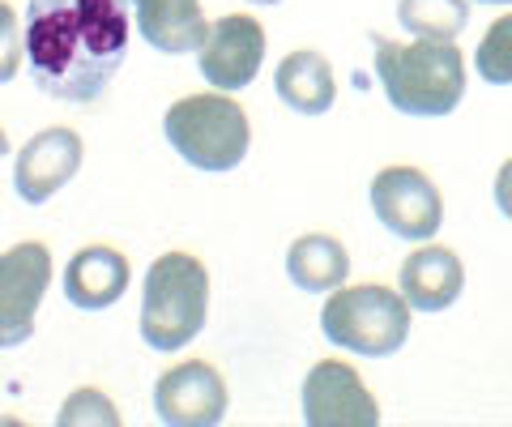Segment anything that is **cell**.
<instances>
[{"mask_svg": "<svg viewBox=\"0 0 512 427\" xmlns=\"http://www.w3.org/2000/svg\"><path fill=\"white\" fill-rule=\"evenodd\" d=\"M124 0H30L22 43L30 82L64 103H94L128 56Z\"/></svg>", "mask_w": 512, "mask_h": 427, "instance_id": "6da1fadb", "label": "cell"}, {"mask_svg": "<svg viewBox=\"0 0 512 427\" xmlns=\"http://www.w3.org/2000/svg\"><path fill=\"white\" fill-rule=\"evenodd\" d=\"M376 47V77L402 116L436 120L448 116L466 94V56L453 39H414L393 43L372 35Z\"/></svg>", "mask_w": 512, "mask_h": 427, "instance_id": "7a4b0ae2", "label": "cell"}, {"mask_svg": "<svg viewBox=\"0 0 512 427\" xmlns=\"http://www.w3.org/2000/svg\"><path fill=\"white\" fill-rule=\"evenodd\" d=\"M210 312V274L188 252H167L146 274L141 291V338L154 351H180L205 329Z\"/></svg>", "mask_w": 512, "mask_h": 427, "instance_id": "3957f363", "label": "cell"}, {"mask_svg": "<svg viewBox=\"0 0 512 427\" xmlns=\"http://www.w3.org/2000/svg\"><path fill=\"white\" fill-rule=\"evenodd\" d=\"M163 133L171 150L197 171H231L248 154V116L227 90L218 94H188L171 103L163 116Z\"/></svg>", "mask_w": 512, "mask_h": 427, "instance_id": "277c9868", "label": "cell"}, {"mask_svg": "<svg viewBox=\"0 0 512 427\" xmlns=\"http://www.w3.org/2000/svg\"><path fill=\"white\" fill-rule=\"evenodd\" d=\"M320 329L342 351H355L363 359H384L402 351L410 338V304L402 299V291H389L380 282H367V287H346L342 282L325 299Z\"/></svg>", "mask_w": 512, "mask_h": 427, "instance_id": "5b68a950", "label": "cell"}, {"mask_svg": "<svg viewBox=\"0 0 512 427\" xmlns=\"http://www.w3.org/2000/svg\"><path fill=\"white\" fill-rule=\"evenodd\" d=\"M52 287V252L26 240L0 252V351L35 334V312Z\"/></svg>", "mask_w": 512, "mask_h": 427, "instance_id": "8992f818", "label": "cell"}, {"mask_svg": "<svg viewBox=\"0 0 512 427\" xmlns=\"http://www.w3.org/2000/svg\"><path fill=\"white\" fill-rule=\"evenodd\" d=\"M372 210L393 235L414 240V244L431 240L444 223L440 188L419 167H384L372 180Z\"/></svg>", "mask_w": 512, "mask_h": 427, "instance_id": "52a82bcc", "label": "cell"}, {"mask_svg": "<svg viewBox=\"0 0 512 427\" xmlns=\"http://www.w3.org/2000/svg\"><path fill=\"white\" fill-rule=\"evenodd\" d=\"M227 406H231L227 381L205 359L175 363L154 385V410L167 427H214L227 415Z\"/></svg>", "mask_w": 512, "mask_h": 427, "instance_id": "ba28073f", "label": "cell"}, {"mask_svg": "<svg viewBox=\"0 0 512 427\" xmlns=\"http://www.w3.org/2000/svg\"><path fill=\"white\" fill-rule=\"evenodd\" d=\"M303 419L308 427H376L380 406L350 363L325 359L303 381Z\"/></svg>", "mask_w": 512, "mask_h": 427, "instance_id": "9c48e42d", "label": "cell"}, {"mask_svg": "<svg viewBox=\"0 0 512 427\" xmlns=\"http://www.w3.org/2000/svg\"><path fill=\"white\" fill-rule=\"evenodd\" d=\"M201 77L218 90H244L256 82L265 60V26L248 13H227L210 26V35L197 47Z\"/></svg>", "mask_w": 512, "mask_h": 427, "instance_id": "30bf717a", "label": "cell"}, {"mask_svg": "<svg viewBox=\"0 0 512 427\" xmlns=\"http://www.w3.org/2000/svg\"><path fill=\"white\" fill-rule=\"evenodd\" d=\"M77 167H82V137L73 129H43L18 150L13 188L22 201L43 205L77 176Z\"/></svg>", "mask_w": 512, "mask_h": 427, "instance_id": "8fae6325", "label": "cell"}, {"mask_svg": "<svg viewBox=\"0 0 512 427\" xmlns=\"http://www.w3.org/2000/svg\"><path fill=\"white\" fill-rule=\"evenodd\" d=\"M128 278H133V270H128L124 252L94 244V248L73 252V261L64 265V295H69L73 308L103 312L128 291Z\"/></svg>", "mask_w": 512, "mask_h": 427, "instance_id": "7c38bea8", "label": "cell"}, {"mask_svg": "<svg viewBox=\"0 0 512 427\" xmlns=\"http://www.w3.org/2000/svg\"><path fill=\"white\" fill-rule=\"evenodd\" d=\"M466 291V270L453 248L423 244L414 248L402 265V299L419 312H444L457 304V295Z\"/></svg>", "mask_w": 512, "mask_h": 427, "instance_id": "4fadbf2b", "label": "cell"}, {"mask_svg": "<svg viewBox=\"0 0 512 427\" xmlns=\"http://www.w3.org/2000/svg\"><path fill=\"white\" fill-rule=\"evenodd\" d=\"M133 18L137 30L154 52H167V56H184V52H197L210 35V22L201 13V0H133Z\"/></svg>", "mask_w": 512, "mask_h": 427, "instance_id": "5bb4252c", "label": "cell"}, {"mask_svg": "<svg viewBox=\"0 0 512 427\" xmlns=\"http://www.w3.org/2000/svg\"><path fill=\"white\" fill-rule=\"evenodd\" d=\"M274 90L299 116H325L333 99H338V82H333L329 60L312 52V47H299V52H291L274 69Z\"/></svg>", "mask_w": 512, "mask_h": 427, "instance_id": "9a60e30c", "label": "cell"}, {"mask_svg": "<svg viewBox=\"0 0 512 427\" xmlns=\"http://www.w3.org/2000/svg\"><path fill=\"white\" fill-rule=\"evenodd\" d=\"M286 274L299 291L308 295H325V291H338L346 274H350V257L342 240L333 235H299L286 252Z\"/></svg>", "mask_w": 512, "mask_h": 427, "instance_id": "2e32d148", "label": "cell"}, {"mask_svg": "<svg viewBox=\"0 0 512 427\" xmlns=\"http://www.w3.org/2000/svg\"><path fill=\"white\" fill-rule=\"evenodd\" d=\"M397 22L414 39H457L470 22V0H397Z\"/></svg>", "mask_w": 512, "mask_h": 427, "instance_id": "e0dca14e", "label": "cell"}, {"mask_svg": "<svg viewBox=\"0 0 512 427\" xmlns=\"http://www.w3.org/2000/svg\"><path fill=\"white\" fill-rule=\"evenodd\" d=\"M474 69L491 86H512V13L487 26V35L474 52Z\"/></svg>", "mask_w": 512, "mask_h": 427, "instance_id": "ac0fdd59", "label": "cell"}, {"mask_svg": "<svg viewBox=\"0 0 512 427\" xmlns=\"http://www.w3.org/2000/svg\"><path fill=\"white\" fill-rule=\"evenodd\" d=\"M56 419H60V427H116L120 410L111 406V398L99 389H73Z\"/></svg>", "mask_w": 512, "mask_h": 427, "instance_id": "d6986e66", "label": "cell"}, {"mask_svg": "<svg viewBox=\"0 0 512 427\" xmlns=\"http://www.w3.org/2000/svg\"><path fill=\"white\" fill-rule=\"evenodd\" d=\"M26 56V43H22V26H18V13H13L5 0H0V86L18 77V65Z\"/></svg>", "mask_w": 512, "mask_h": 427, "instance_id": "ffe728a7", "label": "cell"}, {"mask_svg": "<svg viewBox=\"0 0 512 427\" xmlns=\"http://www.w3.org/2000/svg\"><path fill=\"white\" fill-rule=\"evenodd\" d=\"M495 205H500V214L512 223V158L495 171Z\"/></svg>", "mask_w": 512, "mask_h": 427, "instance_id": "44dd1931", "label": "cell"}, {"mask_svg": "<svg viewBox=\"0 0 512 427\" xmlns=\"http://www.w3.org/2000/svg\"><path fill=\"white\" fill-rule=\"evenodd\" d=\"M9 154V137H5V129H0V158Z\"/></svg>", "mask_w": 512, "mask_h": 427, "instance_id": "7402d4cb", "label": "cell"}, {"mask_svg": "<svg viewBox=\"0 0 512 427\" xmlns=\"http://www.w3.org/2000/svg\"><path fill=\"white\" fill-rule=\"evenodd\" d=\"M252 5H278V0H252Z\"/></svg>", "mask_w": 512, "mask_h": 427, "instance_id": "603a6c76", "label": "cell"}, {"mask_svg": "<svg viewBox=\"0 0 512 427\" xmlns=\"http://www.w3.org/2000/svg\"><path fill=\"white\" fill-rule=\"evenodd\" d=\"M487 5H512V0H487Z\"/></svg>", "mask_w": 512, "mask_h": 427, "instance_id": "cb8c5ba5", "label": "cell"}]
</instances>
